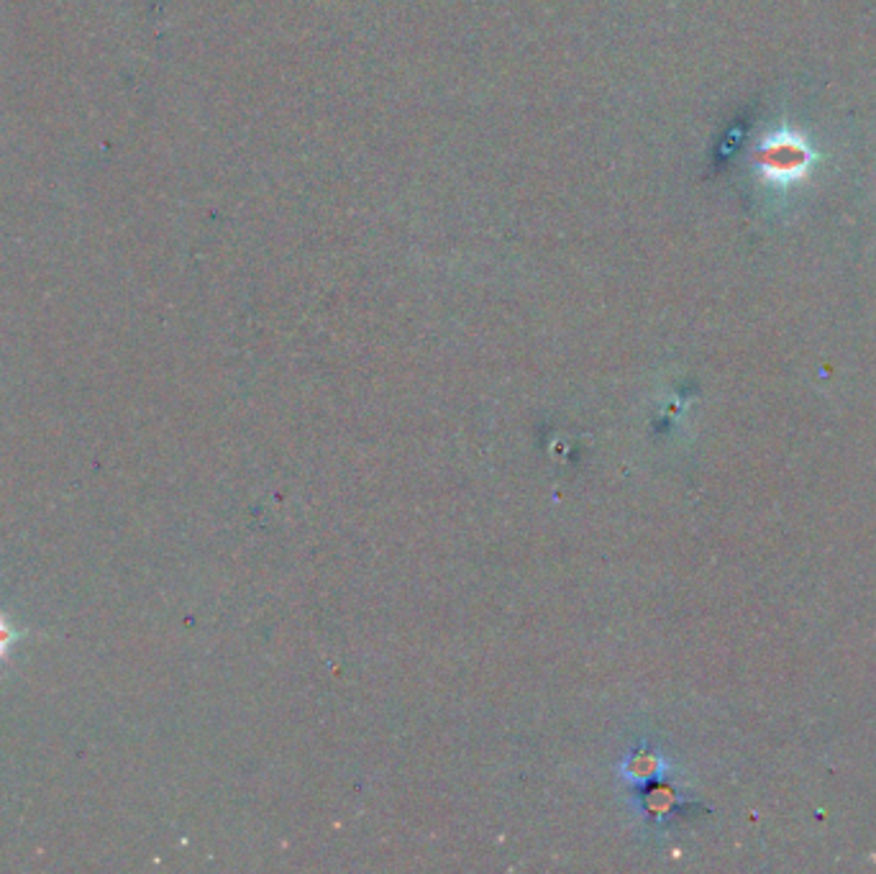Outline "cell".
<instances>
[{"label": "cell", "mask_w": 876, "mask_h": 874, "mask_svg": "<svg viewBox=\"0 0 876 874\" xmlns=\"http://www.w3.org/2000/svg\"><path fill=\"white\" fill-rule=\"evenodd\" d=\"M756 162H759V170L769 182H774V185H790V182H798L808 174L812 164V152L800 137L782 131L763 141Z\"/></svg>", "instance_id": "6da1fadb"}, {"label": "cell", "mask_w": 876, "mask_h": 874, "mask_svg": "<svg viewBox=\"0 0 876 874\" xmlns=\"http://www.w3.org/2000/svg\"><path fill=\"white\" fill-rule=\"evenodd\" d=\"M19 639V633L13 631V626L6 621V616L0 614V659H3L8 651H11V643Z\"/></svg>", "instance_id": "7a4b0ae2"}]
</instances>
